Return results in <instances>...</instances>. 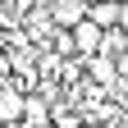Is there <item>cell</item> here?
I'll list each match as a JSON object with an SVG mask.
<instances>
[{
  "instance_id": "9c48e42d",
  "label": "cell",
  "mask_w": 128,
  "mask_h": 128,
  "mask_svg": "<svg viewBox=\"0 0 128 128\" xmlns=\"http://www.w3.org/2000/svg\"><path fill=\"white\" fill-rule=\"evenodd\" d=\"M114 28H124V32H128V0H119V23H114Z\"/></svg>"
},
{
  "instance_id": "ba28073f",
  "label": "cell",
  "mask_w": 128,
  "mask_h": 128,
  "mask_svg": "<svg viewBox=\"0 0 128 128\" xmlns=\"http://www.w3.org/2000/svg\"><path fill=\"white\" fill-rule=\"evenodd\" d=\"M55 124H60V128H73V124H78V110H69V105H55Z\"/></svg>"
},
{
  "instance_id": "3957f363",
  "label": "cell",
  "mask_w": 128,
  "mask_h": 128,
  "mask_svg": "<svg viewBox=\"0 0 128 128\" xmlns=\"http://www.w3.org/2000/svg\"><path fill=\"white\" fill-rule=\"evenodd\" d=\"M46 14H50L55 28H73V23L87 18V0H50V5H46Z\"/></svg>"
},
{
  "instance_id": "7c38bea8",
  "label": "cell",
  "mask_w": 128,
  "mask_h": 128,
  "mask_svg": "<svg viewBox=\"0 0 128 128\" xmlns=\"http://www.w3.org/2000/svg\"><path fill=\"white\" fill-rule=\"evenodd\" d=\"M124 128H128V124H124Z\"/></svg>"
},
{
  "instance_id": "5b68a950",
  "label": "cell",
  "mask_w": 128,
  "mask_h": 128,
  "mask_svg": "<svg viewBox=\"0 0 128 128\" xmlns=\"http://www.w3.org/2000/svg\"><path fill=\"white\" fill-rule=\"evenodd\" d=\"M87 18L101 23V28H114L119 23V0H87Z\"/></svg>"
},
{
  "instance_id": "52a82bcc",
  "label": "cell",
  "mask_w": 128,
  "mask_h": 128,
  "mask_svg": "<svg viewBox=\"0 0 128 128\" xmlns=\"http://www.w3.org/2000/svg\"><path fill=\"white\" fill-rule=\"evenodd\" d=\"M23 119H28V124H46V119H50V114H46V101H41V96H28Z\"/></svg>"
},
{
  "instance_id": "30bf717a",
  "label": "cell",
  "mask_w": 128,
  "mask_h": 128,
  "mask_svg": "<svg viewBox=\"0 0 128 128\" xmlns=\"http://www.w3.org/2000/svg\"><path fill=\"white\" fill-rule=\"evenodd\" d=\"M37 5H50V0H37Z\"/></svg>"
},
{
  "instance_id": "277c9868",
  "label": "cell",
  "mask_w": 128,
  "mask_h": 128,
  "mask_svg": "<svg viewBox=\"0 0 128 128\" xmlns=\"http://www.w3.org/2000/svg\"><path fill=\"white\" fill-rule=\"evenodd\" d=\"M87 73H92V82L96 87H110L114 82V55H105V50H96V55H87Z\"/></svg>"
},
{
  "instance_id": "6da1fadb",
  "label": "cell",
  "mask_w": 128,
  "mask_h": 128,
  "mask_svg": "<svg viewBox=\"0 0 128 128\" xmlns=\"http://www.w3.org/2000/svg\"><path fill=\"white\" fill-rule=\"evenodd\" d=\"M23 110H28V96L18 82H0V128L9 124H23Z\"/></svg>"
},
{
  "instance_id": "7a4b0ae2",
  "label": "cell",
  "mask_w": 128,
  "mask_h": 128,
  "mask_svg": "<svg viewBox=\"0 0 128 128\" xmlns=\"http://www.w3.org/2000/svg\"><path fill=\"white\" fill-rule=\"evenodd\" d=\"M101 41H105V28H101V23H92V18L73 23V46H78V60L96 55V50H101Z\"/></svg>"
},
{
  "instance_id": "8992f818",
  "label": "cell",
  "mask_w": 128,
  "mask_h": 128,
  "mask_svg": "<svg viewBox=\"0 0 128 128\" xmlns=\"http://www.w3.org/2000/svg\"><path fill=\"white\" fill-rule=\"evenodd\" d=\"M101 50H105V55H124V50H128V32H124V28H105Z\"/></svg>"
},
{
  "instance_id": "8fae6325",
  "label": "cell",
  "mask_w": 128,
  "mask_h": 128,
  "mask_svg": "<svg viewBox=\"0 0 128 128\" xmlns=\"http://www.w3.org/2000/svg\"><path fill=\"white\" fill-rule=\"evenodd\" d=\"M124 110H128V101H124Z\"/></svg>"
}]
</instances>
